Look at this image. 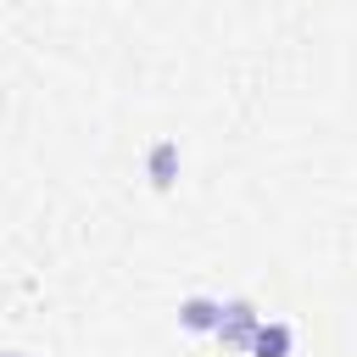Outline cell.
Masks as SVG:
<instances>
[{"label": "cell", "mask_w": 357, "mask_h": 357, "mask_svg": "<svg viewBox=\"0 0 357 357\" xmlns=\"http://www.w3.org/2000/svg\"><path fill=\"white\" fill-rule=\"evenodd\" d=\"M178 324H184V329H218V324H223V301H212V296H190V301L178 307Z\"/></svg>", "instance_id": "6da1fadb"}, {"label": "cell", "mask_w": 357, "mask_h": 357, "mask_svg": "<svg viewBox=\"0 0 357 357\" xmlns=\"http://www.w3.org/2000/svg\"><path fill=\"white\" fill-rule=\"evenodd\" d=\"M290 351V324H257L251 329V357H284Z\"/></svg>", "instance_id": "7a4b0ae2"}, {"label": "cell", "mask_w": 357, "mask_h": 357, "mask_svg": "<svg viewBox=\"0 0 357 357\" xmlns=\"http://www.w3.org/2000/svg\"><path fill=\"white\" fill-rule=\"evenodd\" d=\"M145 167H151V184H156V190H167V184H173V173H178V145H173V139H156V145H151V156H145Z\"/></svg>", "instance_id": "3957f363"}]
</instances>
